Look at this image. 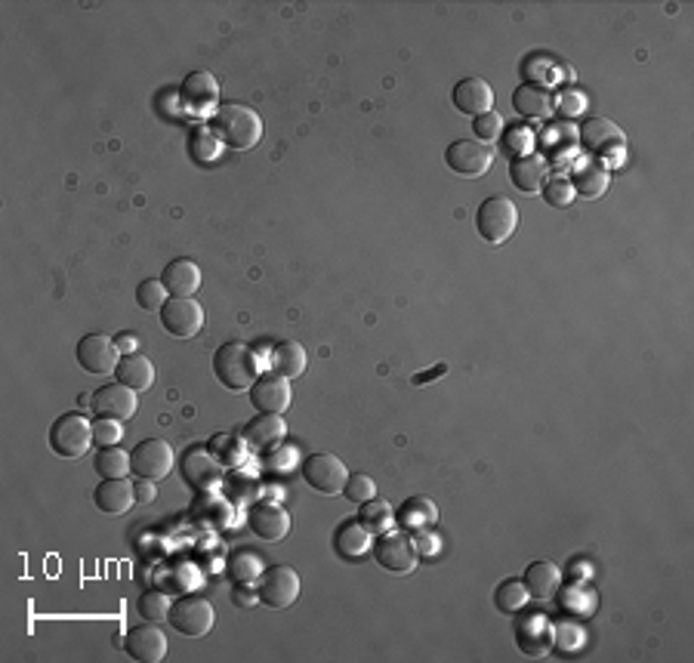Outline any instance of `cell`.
Returning a JSON list of instances; mask_svg holds the SVG:
<instances>
[{
	"instance_id": "1",
	"label": "cell",
	"mask_w": 694,
	"mask_h": 663,
	"mask_svg": "<svg viewBox=\"0 0 694 663\" xmlns=\"http://www.w3.org/2000/svg\"><path fill=\"white\" fill-rule=\"evenodd\" d=\"M210 130L213 136L235 152H247L263 139V118L253 112L250 105L241 102H223L210 115Z\"/></svg>"
},
{
	"instance_id": "2",
	"label": "cell",
	"mask_w": 694,
	"mask_h": 663,
	"mask_svg": "<svg viewBox=\"0 0 694 663\" xmlns=\"http://www.w3.org/2000/svg\"><path fill=\"white\" fill-rule=\"evenodd\" d=\"M213 374L219 383L235 389V392L250 389L260 377L257 355H253V349L247 343H223L213 355Z\"/></svg>"
},
{
	"instance_id": "3",
	"label": "cell",
	"mask_w": 694,
	"mask_h": 663,
	"mask_svg": "<svg viewBox=\"0 0 694 663\" xmlns=\"http://www.w3.org/2000/svg\"><path fill=\"white\" fill-rule=\"evenodd\" d=\"M476 229H479L482 241H488L494 247L509 241L519 229V207L509 198H503V195H494V198L482 201L479 210H476Z\"/></svg>"
},
{
	"instance_id": "4",
	"label": "cell",
	"mask_w": 694,
	"mask_h": 663,
	"mask_svg": "<svg viewBox=\"0 0 694 663\" xmlns=\"http://www.w3.org/2000/svg\"><path fill=\"white\" fill-rule=\"evenodd\" d=\"M93 445V423L78 414V411H71V414H62L53 420L50 426V448L65 457V460H81Z\"/></svg>"
},
{
	"instance_id": "5",
	"label": "cell",
	"mask_w": 694,
	"mask_h": 663,
	"mask_svg": "<svg viewBox=\"0 0 694 663\" xmlns=\"http://www.w3.org/2000/svg\"><path fill=\"white\" fill-rule=\"evenodd\" d=\"M176 466V454L170 441L164 438H145L130 451V472L136 478H149V482H161Z\"/></svg>"
},
{
	"instance_id": "6",
	"label": "cell",
	"mask_w": 694,
	"mask_h": 663,
	"mask_svg": "<svg viewBox=\"0 0 694 663\" xmlns=\"http://www.w3.org/2000/svg\"><path fill=\"white\" fill-rule=\"evenodd\" d=\"M303 482L318 491V494H327V497H334V494H343L346 482H349V469L340 457L334 454H309L303 460Z\"/></svg>"
},
{
	"instance_id": "7",
	"label": "cell",
	"mask_w": 694,
	"mask_h": 663,
	"mask_svg": "<svg viewBox=\"0 0 694 663\" xmlns=\"http://www.w3.org/2000/svg\"><path fill=\"white\" fill-rule=\"evenodd\" d=\"M179 469H182V478L189 482V488H195V491H216L226 478V466L216 460V454L210 448H201V445H195L182 454Z\"/></svg>"
},
{
	"instance_id": "8",
	"label": "cell",
	"mask_w": 694,
	"mask_h": 663,
	"mask_svg": "<svg viewBox=\"0 0 694 663\" xmlns=\"http://www.w3.org/2000/svg\"><path fill=\"white\" fill-rule=\"evenodd\" d=\"M374 559L380 562V568H386L392 574H411L420 562L414 540L405 531H395V528L377 537Z\"/></svg>"
},
{
	"instance_id": "9",
	"label": "cell",
	"mask_w": 694,
	"mask_h": 663,
	"mask_svg": "<svg viewBox=\"0 0 694 663\" xmlns=\"http://www.w3.org/2000/svg\"><path fill=\"white\" fill-rule=\"evenodd\" d=\"M158 315H161V327L176 340H192L204 327V309L192 297H170Z\"/></svg>"
},
{
	"instance_id": "10",
	"label": "cell",
	"mask_w": 694,
	"mask_h": 663,
	"mask_svg": "<svg viewBox=\"0 0 694 663\" xmlns=\"http://www.w3.org/2000/svg\"><path fill=\"white\" fill-rule=\"evenodd\" d=\"M213 605L204 599V596H182L173 602L170 608V623L173 630L182 633V636H192V639H201L213 630Z\"/></svg>"
},
{
	"instance_id": "11",
	"label": "cell",
	"mask_w": 694,
	"mask_h": 663,
	"mask_svg": "<svg viewBox=\"0 0 694 663\" xmlns=\"http://www.w3.org/2000/svg\"><path fill=\"white\" fill-rule=\"evenodd\" d=\"M78 364L84 367L87 374L105 377V374H115V367L121 361V349L115 340H108L105 334H87L78 340Z\"/></svg>"
},
{
	"instance_id": "12",
	"label": "cell",
	"mask_w": 694,
	"mask_h": 663,
	"mask_svg": "<svg viewBox=\"0 0 694 663\" xmlns=\"http://www.w3.org/2000/svg\"><path fill=\"white\" fill-rule=\"evenodd\" d=\"M445 164L460 176H485L494 164V155L479 139H457L445 149Z\"/></svg>"
},
{
	"instance_id": "13",
	"label": "cell",
	"mask_w": 694,
	"mask_h": 663,
	"mask_svg": "<svg viewBox=\"0 0 694 663\" xmlns=\"http://www.w3.org/2000/svg\"><path fill=\"white\" fill-rule=\"evenodd\" d=\"M260 599L269 608H290L300 599V574L290 565H275L260 577Z\"/></svg>"
},
{
	"instance_id": "14",
	"label": "cell",
	"mask_w": 694,
	"mask_h": 663,
	"mask_svg": "<svg viewBox=\"0 0 694 663\" xmlns=\"http://www.w3.org/2000/svg\"><path fill=\"white\" fill-rule=\"evenodd\" d=\"M250 401L260 414H284L294 401V389H290V380L281 377L278 371L260 374L257 383L250 386Z\"/></svg>"
},
{
	"instance_id": "15",
	"label": "cell",
	"mask_w": 694,
	"mask_h": 663,
	"mask_svg": "<svg viewBox=\"0 0 694 663\" xmlns=\"http://www.w3.org/2000/svg\"><path fill=\"white\" fill-rule=\"evenodd\" d=\"M179 102L189 115H207L216 112L219 102V84L210 71H192L179 87Z\"/></svg>"
},
{
	"instance_id": "16",
	"label": "cell",
	"mask_w": 694,
	"mask_h": 663,
	"mask_svg": "<svg viewBox=\"0 0 694 663\" xmlns=\"http://www.w3.org/2000/svg\"><path fill=\"white\" fill-rule=\"evenodd\" d=\"M516 645L528 657H546L556 645V626L543 614H525L516 626Z\"/></svg>"
},
{
	"instance_id": "17",
	"label": "cell",
	"mask_w": 694,
	"mask_h": 663,
	"mask_svg": "<svg viewBox=\"0 0 694 663\" xmlns=\"http://www.w3.org/2000/svg\"><path fill=\"white\" fill-rule=\"evenodd\" d=\"M139 408L136 392L124 383H108L99 392H93V414L96 417H108V420H130Z\"/></svg>"
},
{
	"instance_id": "18",
	"label": "cell",
	"mask_w": 694,
	"mask_h": 663,
	"mask_svg": "<svg viewBox=\"0 0 694 663\" xmlns=\"http://www.w3.org/2000/svg\"><path fill=\"white\" fill-rule=\"evenodd\" d=\"M250 531L257 534L260 540H284L287 531H290V512L275 503V500H260V503H253L250 506Z\"/></svg>"
},
{
	"instance_id": "19",
	"label": "cell",
	"mask_w": 694,
	"mask_h": 663,
	"mask_svg": "<svg viewBox=\"0 0 694 663\" xmlns=\"http://www.w3.org/2000/svg\"><path fill=\"white\" fill-rule=\"evenodd\" d=\"M454 108L460 115H469V118H482L488 112H494V90L485 78H463L454 93Z\"/></svg>"
},
{
	"instance_id": "20",
	"label": "cell",
	"mask_w": 694,
	"mask_h": 663,
	"mask_svg": "<svg viewBox=\"0 0 694 663\" xmlns=\"http://www.w3.org/2000/svg\"><path fill=\"white\" fill-rule=\"evenodd\" d=\"M124 648L139 663H161L167 657V636L149 620L142 626H133V630L127 633V639H124Z\"/></svg>"
},
{
	"instance_id": "21",
	"label": "cell",
	"mask_w": 694,
	"mask_h": 663,
	"mask_svg": "<svg viewBox=\"0 0 694 663\" xmlns=\"http://www.w3.org/2000/svg\"><path fill=\"white\" fill-rule=\"evenodd\" d=\"M580 142L596 155H611L624 145V130L608 118H590L580 127Z\"/></svg>"
},
{
	"instance_id": "22",
	"label": "cell",
	"mask_w": 694,
	"mask_h": 663,
	"mask_svg": "<svg viewBox=\"0 0 694 663\" xmlns=\"http://www.w3.org/2000/svg\"><path fill=\"white\" fill-rule=\"evenodd\" d=\"M284 435H287V423H284L281 414H257V417L247 423V429H244L247 445L257 448V451L278 448L281 441H284Z\"/></svg>"
},
{
	"instance_id": "23",
	"label": "cell",
	"mask_w": 694,
	"mask_h": 663,
	"mask_svg": "<svg viewBox=\"0 0 694 663\" xmlns=\"http://www.w3.org/2000/svg\"><path fill=\"white\" fill-rule=\"evenodd\" d=\"M161 284L167 287L170 297H195L201 290V269L195 266V260H173L167 263V269L161 272Z\"/></svg>"
},
{
	"instance_id": "24",
	"label": "cell",
	"mask_w": 694,
	"mask_h": 663,
	"mask_svg": "<svg viewBox=\"0 0 694 663\" xmlns=\"http://www.w3.org/2000/svg\"><path fill=\"white\" fill-rule=\"evenodd\" d=\"M93 500L102 512L121 515L136 503V491H133V482H127V478H102L93 491Z\"/></svg>"
},
{
	"instance_id": "25",
	"label": "cell",
	"mask_w": 694,
	"mask_h": 663,
	"mask_svg": "<svg viewBox=\"0 0 694 663\" xmlns=\"http://www.w3.org/2000/svg\"><path fill=\"white\" fill-rule=\"evenodd\" d=\"M525 589H528V596L546 602V599H553L559 593V586H562V571L556 562H531L525 577H522Z\"/></svg>"
},
{
	"instance_id": "26",
	"label": "cell",
	"mask_w": 694,
	"mask_h": 663,
	"mask_svg": "<svg viewBox=\"0 0 694 663\" xmlns=\"http://www.w3.org/2000/svg\"><path fill=\"white\" fill-rule=\"evenodd\" d=\"M115 380L130 386L133 392H145L155 383V364H152V358H145L139 352L121 355V361L115 367Z\"/></svg>"
},
{
	"instance_id": "27",
	"label": "cell",
	"mask_w": 694,
	"mask_h": 663,
	"mask_svg": "<svg viewBox=\"0 0 694 663\" xmlns=\"http://www.w3.org/2000/svg\"><path fill=\"white\" fill-rule=\"evenodd\" d=\"M509 179H513V186L525 195H534L540 192L543 179H546V158H537V155H516V161L509 164Z\"/></svg>"
},
{
	"instance_id": "28",
	"label": "cell",
	"mask_w": 694,
	"mask_h": 663,
	"mask_svg": "<svg viewBox=\"0 0 694 663\" xmlns=\"http://www.w3.org/2000/svg\"><path fill=\"white\" fill-rule=\"evenodd\" d=\"M435 522H438V509L429 497H411L395 512V525H401L405 531H423L432 528Z\"/></svg>"
},
{
	"instance_id": "29",
	"label": "cell",
	"mask_w": 694,
	"mask_h": 663,
	"mask_svg": "<svg viewBox=\"0 0 694 663\" xmlns=\"http://www.w3.org/2000/svg\"><path fill=\"white\" fill-rule=\"evenodd\" d=\"M513 108L525 118H546L553 112V96H550V90H543L540 84H522L513 93Z\"/></svg>"
},
{
	"instance_id": "30",
	"label": "cell",
	"mask_w": 694,
	"mask_h": 663,
	"mask_svg": "<svg viewBox=\"0 0 694 663\" xmlns=\"http://www.w3.org/2000/svg\"><path fill=\"white\" fill-rule=\"evenodd\" d=\"M334 546L343 559H361L364 552H368L374 546V534L364 528L361 522H346L340 525L337 537H334Z\"/></svg>"
},
{
	"instance_id": "31",
	"label": "cell",
	"mask_w": 694,
	"mask_h": 663,
	"mask_svg": "<svg viewBox=\"0 0 694 663\" xmlns=\"http://www.w3.org/2000/svg\"><path fill=\"white\" fill-rule=\"evenodd\" d=\"M306 364H309V355L300 343L294 340H284L272 349V371H278L281 377L287 380H294L306 371Z\"/></svg>"
},
{
	"instance_id": "32",
	"label": "cell",
	"mask_w": 694,
	"mask_h": 663,
	"mask_svg": "<svg viewBox=\"0 0 694 663\" xmlns=\"http://www.w3.org/2000/svg\"><path fill=\"white\" fill-rule=\"evenodd\" d=\"M358 522L368 528L371 534H386V531H392L395 528V509H392V503H386V500H368V503H361V512H358Z\"/></svg>"
},
{
	"instance_id": "33",
	"label": "cell",
	"mask_w": 694,
	"mask_h": 663,
	"mask_svg": "<svg viewBox=\"0 0 694 663\" xmlns=\"http://www.w3.org/2000/svg\"><path fill=\"white\" fill-rule=\"evenodd\" d=\"M528 589L519 577H506L497 589H494V605L503 614H522V608L528 605Z\"/></svg>"
},
{
	"instance_id": "34",
	"label": "cell",
	"mask_w": 694,
	"mask_h": 663,
	"mask_svg": "<svg viewBox=\"0 0 694 663\" xmlns=\"http://www.w3.org/2000/svg\"><path fill=\"white\" fill-rule=\"evenodd\" d=\"M229 574L238 586H250L253 580H260L263 577V559H260V552H253V549H241L235 552V556L229 559Z\"/></svg>"
},
{
	"instance_id": "35",
	"label": "cell",
	"mask_w": 694,
	"mask_h": 663,
	"mask_svg": "<svg viewBox=\"0 0 694 663\" xmlns=\"http://www.w3.org/2000/svg\"><path fill=\"white\" fill-rule=\"evenodd\" d=\"M571 186H574V192L583 195V198H599V195H605V189H608V170H605V167H596V164L580 167L577 176L571 179Z\"/></svg>"
},
{
	"instance_id": "36",
	"label": "cell",
	"mask_w": 694,
	"mask_h": 663,
	"mask_svg": "<svg viewBox=\"0 0 694 663\" xmlns=\"http://www.w3.org/2000/svg\"><path fill=\"white\" fill-rule=\"evenodd\" d=\"M93 466H96L99 478H127V472H130V454H127V451H121L118 445H112V448H99V454H96Z\"/></svg>"
},
{
	"instance_id": "37",
	"label": "cell",
	"mask_w": 694,
	"mask_h": 663,
	"mask_svg": "<svg viewBox=\"0 0 694 663\" xmlns=\"http://www.w3.org/2000/svg\"><path fill=\"white\" fill-rule=\"evenodd\" d=\"M219 142L216 136H213V130L210 127H195L192 133H189V155L198 161V164H207V161H213L216 155H219Z\"/></svg>"
},
{
	"instance_id": "38",
	"label": "cell",
	"mask_w": 694,
	"mask_h": 663,
	"mask_svg": "<svg viewBox=\"0 0 694 663\" xmlns=\"http://www.w3.org/2000/svg\"><path fill=\"white\" fill-rule=\"evenodd\" d=\"M167 300H170V293H167V287L161 284V278H145V281L136 287V303H139V309H145V312H161Z\"/></svg>"
},
{
	"instance_id": "39",
	"label": "cell",
	"mask_w": 694,
	"mask_h": 663,
	"mask_svg": "<svg viewBox=\"0 0 694 663\" xmlns=\"http://www.w3.org/2000/svg\"><path fill=\"white\" fill-rule=\"evenodd\" d=\"M577 198V192H574V186H571V179H565V176H556V179H550L543 186V201L550 204V207H571V201Z\"/></svg>"
},
{
	"instance_id": "40",
	"label": "cell",
	"mask_w": 694,
	"mask_h": 663,
	"mask_svg": "<svg viewBox=\"0 0 694 663\" xmlns=\"http://www.w3.org/2000/svg\"><path fill=\"white\" fill-rule=\"evenodd\" d=\"M343 494L352 503H368V500L377 497V482H374L371 475H364V472H349V482H346Z\"/></svg>"
},
{
	"instance_id": "41",
	"label": "cell",
	"mask_w": 694,
	"mask_h": 663,
	"mask_svg": "<svg viewBox=\"0 0 694 663\" xmlns=\"http://www.w3.org/2000/svg\"><path fill=\"white\" fill-rule=\"evenodd\" d=\"M121 435H124L121 420H108V417H96V420H93V441H96L99 448H112V445H118Z\"/></svg>"
},
{
	"instance_id": "42",
	"label": "cell",
	"mask_w": 694,
	"mask_h": 663,
	"mask_svg": "<svg viewBox=\"0 0 694 663\" xmlns=\"http://www.w3.org/2000/svg\"><path fill=\"white\" fill-rule=\"evenodd\" d=\"M170 608H173V605L167 602L164 593H145V596L139 599V614H142L145 620H152V623L170 617Z\"/></svg>"
},
{
	"instance_id": "43",
	"label": "cell",
	"mask_w": 694,
	"mask_h": 663,
	"mask_svg": "<svg viewBox=\"0 0 694 663\" xmlns=\"http://www.w3.org/2000/svg\"><path fill=\"white\" fill-rule=\"evenodd\" d=\"M500 130H503V121H500V115L497 112H488V115H482V118H472V133L479 136V142H494L497 136H500Z\"/></svg>"
},
{
	"instance_id": "44",
	"label": "cell",
	"mask_w": 694,
	"mask_h": 663,
	"mask_svg": "<svg viewBox=\"0 0 694 663\" xmlns=\"http://www.w3.org/2000/svg\"><path fill=\"white\" fill-rule=\"evenodd\" d=\"M133 491H136V503H152L158 497V488H155V482H149V478L133 482Z\"/></svg>"
},
{
	"instance_id": "45",
	"label": "cell",
	"mask_w": 694,
	"mask_h": 663,
	"mask_svg": "<svg viewBox=\"0 0 694 663\" xmlns=\"http://www.w3.org/2000/svg\"><path fill=\"white\" fill-rule=\"evenodd\" d=\"M509 136H513V139H509V149H519V145H522V149H528V145H531V133L528 130H513Z\"/></svg>"
},
{
	"instance_id": "46",
	"label": "cell",
	"mask_w": 694,
	"mask_h": 663,
	"mask_svg": "<svg viewBox=\"0 0 694 663\" xmlns=\"http://www.w3.org/2000/svg\"><path fill=\"white\" fill-rule=\"evenodd\" d=\"M235 602H238L241 608H250V605H257V596H253L247 586H238V589H235Z\"/></svg>"
},
{
	"instance_id": "47",
	"label": "cell",
	"mask_w": 694,
	"mask_h": 663,
	"mask_svg": "<svg viewBox=\"0 0 694 663\" xmlns=\"http://www.w3.org/2000/svg\"><path fill=\"white\" fill-rule=\"evenodd\" d=\"M118 349H124V352H127V349H133V337H127V334H124V337L118 340Z\"/></svg>"
}]
</instances>
